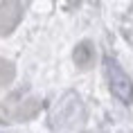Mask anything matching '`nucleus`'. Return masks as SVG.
Instances as JSON below:
<instances>
[{"label": "nucleus", "instance_id": "1", "mask_svg": "<svg viewBox=\"0 0 133 133\" xmlns=\"http://www.w3.org/2000/svg\"><path fill=\"white\" fill-rule=\"evenodd\" d=\"M104 72H106V81H108L111 92L119 99V102L131 104L133 102V81H131V77L124 72V68H122L115 59L106 56L104 59Z\"/></svg>", "mask_w": 133, "mask_h": 133}]
</instances>
